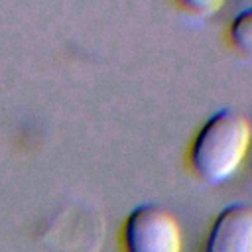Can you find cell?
Wrapping results in <instances>:
<instances>
[{"label":"cell","mask_w":252,"mask_h":252,"mask_svg":"<svg viewBox=\"0 0 252 252\" xmlns=\"http://www.w3.org/2000/svg\"><path fill=\"white\" fill-rule=\"evenodd\" d=\"M250 146L252 128L248 118L236 110L222 108L197 132L189 150V163L201 179L219 185L238 171Z\"/></svg>","instance_id":"obj_1"},{"label":"cell","mask_w":252,"mask_h":252,"mask_svg":"<svg viewBox=\"0 0 252 252\" xmlns=\"http://www.w3.org/2000/svg\"><path fill=\"white\" fill-rule=\"evenodd\" d=\"M122 244L124 252H181V226L163 207L140 205L124 220Z\"/></svg>","instance_id":"obj_2"},{"label":"cell","mask_w":252,"mask_h":252,"mask_svg":"<svg viewBox=\"0 0 252 252\" xmlns=\"http://www.w3.org/2000/svg\"><path fill=\"white\" fill-rule=\"evenodd\" d=\"M203 252H252V205L224 207L213 220Z\"/></svg>","instance_id":"obj_3"},{"label":"cell","mask_w":252,"mask_h":252,"mask_svg":"<svg viewBox=\"0 0 252 252\" xmlns=\"http://www.w3.org/2000/svg\"><path fill=\"white\" fill-rule=\"evenodd\" d=\"M228 35L238 51L252 57V6H246L232 18Z\"/></svg>","instance_id":"obj_4"},{"label":"cell","mask_w":252,"mask_h":252,"mask_svg":"<svg viewBox=\"0 0 252 252\" xmlns=\"http://www.w3.org/2000/svg\"><path fill=\"white\" fill-rule=\"evenodd\" d=\"M222 4L220 2H211V0H189V2H183L181 4V8L183 10H187V12H191L193 16L197 14V16H211V14H215L219 8H220Z\"/></svg>","instance_id":"obj_5"},{"label":"cell","mask_w":252,"mask_h":252,"mask_svg":"<svg viewBox=\"0 0 252 252\" xmlns=\"http://www.w3.org/2000/svg\"><path fill=\"white\" fill-rule=\"evenodd\" d=\"M250 165H252V146H250Z\"/></svg>","instance_id":"obj_6"}]
</instances>
